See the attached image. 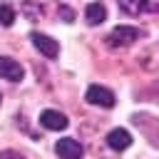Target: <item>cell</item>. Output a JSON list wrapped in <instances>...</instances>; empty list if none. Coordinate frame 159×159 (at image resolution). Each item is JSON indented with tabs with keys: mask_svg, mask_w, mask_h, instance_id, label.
Masks as SVG:
<instances>
[{
	"mask_svg": "<svg viewBox=\"0 0 159 159\" xmlns=\"http://www.w3.org/2000/svg\"><path fill=\"white\" fill-rule=\"evenodd\" d=\"M139 30L134 27V25H117L109 35H107V45L109 47H129L132 42H137L139 40Z\"/></svg>",
	"mask_w": 159,
	"mask_h": 159,
	"instance_id": "obj_1",
	"label": "cell"
},
{
	"mask_svg": "<svg viewBox=\"0 0 159 159\" xmlns=\"http://www.w3.org/2000/svg\"><path fill=\"white\" fill-rule=\"evenodd\" d=\"M84 99L89 102V104H94V107H104V109H112L114 107V92L112 89H107V87H102V84H89L87 87V92H84Z\"/></svg>",
	"mask_w": 159,
	"mask_h": 159,
	"instance_id": "obj_2",
	"label": "cell"
},
{
	"mask_svg": "<svg viewBox=\"0 0 159 159\" xmlns=\"http://www.w3.org/2000/svg\"><path fill=\"white\" fill-rule=\"evenodd\" d=\"M30 40H32V45L37 47V52L40 55H45L47 60H55L57 55H60V45H57V40L55 37H50V35H45V32H30Z\"/></svg>",
	"mask_w": 159,
	"mask_h": 159,
	"instance_id": "obj_3",
	"label": "cell"
},
{
	"mask_svg": "<svg viewBox=\"0 0 159 159\" xmlns=\"http://www.w3.org/2000/svg\"><path fill=\"white\" fill-rule=\"evenodd\" d=\"M40 124H42L45 129H50V132H62V129H67L70 119H67V114H62L60 109H42Z\"/></svg>",
	"mask_w": 159,
	"mask_h": 159,
	"instance_id": "obj_4",
	"label": "cell"
},
{
	"mask_svg": "<svg viewBox=\"0 0 159 159\" xmlns=\"http://www.w3.org/2000/svg\"><path fill=\"white\" fill-rule=\"evenodd\" d=\"M55 154H57L60 159H82L84 149H82V144H80L77 139L65 137V139H57V144H55Z\"/></svg>",
	"mask_w": 159,
	"mask_h": 159,
	"instance_id": "obj_5",
	"label": "cell"
},
{
	"mask_svg": "<svg viewBox=\"0 0 159 159\" xmlns=\"http://www.w3.org/2000/svg\"><path fill=\"white\" fill-rule=\"evenodd\" d=\"M0 77L7 80V82H20V80L25 77V70H22V65H20L17 60L0 55Z\"/></svg>",
	"mask_w": 159,
	"mask_h": 159,
	"instance_id": "obj_6",
	"label": "cell"
},
{
	"mask_svg": "<svg viewBox=\"0 0 159 159\" xmlns=\"http://www.w3.org/2000/svg\"><path fill=\"white\" fill-rule=\"evenodd\" d=\"M107 144H109V149H114V152H124L127 147H132V134H129L127 129L117 127V129H112V132L107 134Z\"/></svg>",
	"mask_w": 159,
	"mask_h": 159,
	"instance_id": "obj_7",
	"label": "cell"
},
{
	"mask_svg": "<svg viewBox=\"0 0 159 159\" xmlns=\"http://www.w3.org/2000/svg\"><path fill=\"white\" fill-rule=\"evenodd\" d=\"M84 17H87V25H102L107 20V10L102 2H89L84 7Z\"/></svg>",
	"mask_w": 159,
	"mask_h": 159,
	"instance_id": "obj_8",
	"label": "cell"
},
{
	"mask_svg": "<svg viewBox=\"0 0 159 159\" xmlns=\"http://www.w3.org/2000/svg\"><path fill=\"white\" fill-rule=\"evenodd\" d=\"M15 22V10L10 5H0V25L2 27H10Z\"/></svg>",
	"mask_w": 159,
	"mask_h": 159,
	"instance_id": "obj_9",
	"label": "cell"
},
{
	"mask_svg": "<svg viewBox=\"0 0 159 159\" xmlns=\"http://www.w3.org/2000/svg\"><path fill=\"white\" fill-rule=\"evenodd\" d=\"M119 2V10L127 12V15H137L139 12V0H117Z\"/></svg>",
	"mask_w": 159,
	"mask_h": 159,
	"instance_id": "obj_10",
	"label": "cell"
},
{
	"mask_svg": "<svg viewBox=\"0 0 159 159\" xmlns=\"http://www.w3.org/2000/svg\"><path fill=\"white\" fill-rule=\"evenodd\" d=\"M57 15H60V20H62V22H75V10H72V7H67V5H60Z\"/></svg>",
	"mask_w": 159,
	"mask_h": 159,
	"instance_id": "obj_11",
	"label": "cell"
},
{
	"mask_svg": "<svg viewBox=\"0 0 159 159\" xmlns=\"http://www.w3.org/2000/svg\"><path fill=\"white\" fill-rule=\"evenodd\" d=\"M142 12H159V0H139Z\"/></svg>",
	"mask_w": 159,
	"mask_h": 159,
	"instance_id": "obj_12",
	"label": "cell"
},
{
	"mask_svg": "<svg viewBox=\"0 0 159 159\" xmlns=\"http://www.w3.org/2000/svg\"><path fill=\"white\" fill-rule=\"evenodd\" d=\"M22 12H25L30 20H37V17H40V7H37L35 2H25V5H22Z\"/></svg>",
	"mask_w": 159,
	"mask_h": 159,
	"instance_id": "obj_13",
	"label": "cell"
},
{
	"mask_svg": "<svg viewBox=\"0 0 159 159\" xmlns=\"http://www.w3.org/2000/svg\"><path fill=\"white\" fill-rule=\"evenodd\" d=\"M0 159H25L20 152H15V149H2L0 152Z\"/></svg>",
	"mask_w": 159,
	"mask_h": 159,
	"instance_id": "obj_14",
	"label": "cell"
},
{
	"mask_svg": "<svg viewBox=\"0 0 159 159\" xmlns=\"http://www.w3.org/2000/svg\"><path fill=\"white\" fill-rule=\"evenodd\" d=\"M0 102H2V94H0Z\"/></svg>",
	"mask_w": 159,
	"mask_h": 159,
	"instance_id": "obj_15",
	"label": "cell"
}]
</instances>
